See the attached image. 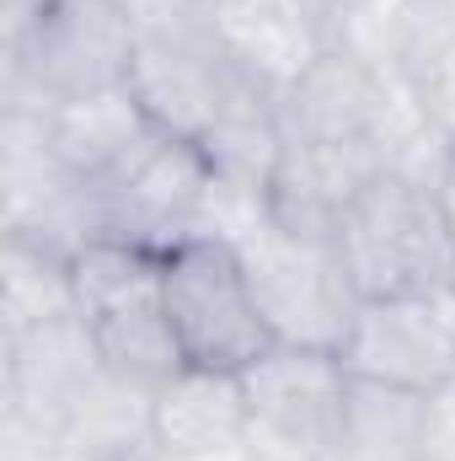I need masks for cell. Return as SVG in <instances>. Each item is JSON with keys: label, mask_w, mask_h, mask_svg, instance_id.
Listing matches in <instances>:
<instances>
[{"label": "cell", "mask_w": 455, "mask_h": 461, "mask_svg": "<svg viewBox=\"0 0 455 461\" xmlns=\"http://www.w3.org/2000/svg\"><path fill=\"white\" fill-rule=\"evenodd\" d=\"M161 312L183 348V365L204 375H241L268 348H279V333L252 290V274L236 241L220 230H193L166 247Z\"/></svg>", "instance_id": "cell-1"}, {"label": "cell", "mask_w": 455, "mask_h": 461, "mask_svg": "<svg viewBox=\"0 0 455 461\" xmlns=\"http://www.w3.org/2000/svg\"><path fill=\"white\" fill-rule=\"evenodd\" d=\"M338 258L359 301L386 295H445L455 290V247L445 236L429 183L386 167L375 172L338 221Z\"/></svg>", "instance_id": "cell-2"}, {"label": "cell", "mask_w": 455, "mask_h": 461, "mask_svg": "<svg viewBox=\"0 0 455 461\" xmlns=\"http://www.w3.org/2000/svg\"><path fill=\"white\" fill-rule=\"evenodd\" d=\"M236 252L252 274V290H257L279 344L333 348L338 354L348 328H353V312H359V290H353L333 241L290 236L263 215L257 247L236 241Z\"/></svg>", "instance_id": "cell-3"}, {"label": "cell", "mask_w": 455, "mask_h": 461, "mask_svg": "<svg viewBox=\"0 0 455 461\" xmlns=\"http://www.w3.org/2000/svg\"><path fill=\"white\" fill-rule=\"evenodd\" d=\"M241 408H246V440H263L268 451L290 461H327L343 413V354L333 348L279 344L252 370L236 375Z\"/></svg>", "instance_id": "cell-4"}, {"label": "cell", "mask_w": 455, "mask_h": 461, "mask_svg": "<svg viewBox=\"0 0 455 461\" xmlns=\"http://www.w3.org/2000/svg\"><path fill=\"white\" fill-rule=\"evenodd\" d=\"M139 27L118 0H43L27 27V65L54 103L129 86Z\"/></svg>", "instance_id": "cell-5"}, {"label": "cell", "mask_w": 455, "mask_h": 461, "mask_svg": "<svg viewBox=\"0 0 455 461\" xmlns=\"http://www.w3.org/2000/svg\"><path fill=\"white\" fill-rule=\"evenodd\" d=\"M338 354L348 375L440 397L455 386V290L359 301Z\"/></svg>", "instance_id": "cell-6"}, {"label": "cell", "mask_w": 455, "mask_h": 461, "mask_svg": "<svg viewBox=\"0 0 455 461\" xmlns=\"http://www.w3.org/2000/svg\"><path fill=\"white\" fill-rule=\"evenodd\" d=\"M429 451H434V397L348 375L327 461H429Z\"/></svg>", "instance_id": "cell-7"}, {"label": "cell", "mask_w": 455, "mask_h": 461, "mask_svg": "<svg viewBox=\"0 0 455 461\" xmlns=\"http://www.w3.org/2000/svg\"><path fill=\"white\" fill-rule=\"evenodd\" d=\"M156 424H161V440L177 451H215V446L246 440V408H241L236 375L183 370L172 386L156 392Z\"/></svg>", "instance_id": "cell-8"}, {"label": "cell", "mask_w": 455, "mask_h": 461, "mask_svg": "<svg viewBox=\"0 0 455 461\" xmlns=\"http://www.w3.org/2000/svg\"><path fill=\"white\" fill-rule=\"evenodd\" d=\"M429 188H434V204H440V221H445V236H451L455 247V150L445 156V167L429 177Z\"/></svg>", "instance_id": "cell-9"}]
</instances>
